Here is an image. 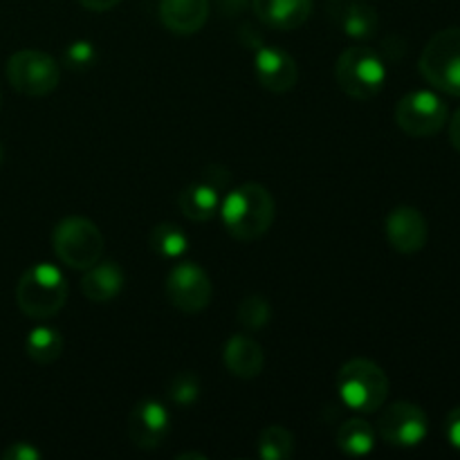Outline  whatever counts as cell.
<instances>
[{
  "instance_id": "6da1fadb",
  "label": "cell",
  "mask_w": 460,
  "mask_h": 460,
  "mask_svg": "<svg viewBox=\"0 0 460 460\" xmlns=\"http://www.w3.org/2000/svg\"><path fill=\"white\" fill-rule=\"evenodd\" d=\"M220 216L227 234L236 241L252 243L263 238L277 218V205L268 187L247 182L232 189L220 200Z\"/></svg>"
},
{
  "instance_id": "7a4b0ae2",
  "label": "cell",
  "mask_w": 460,
  "mask_h": 460,
  "mask_svg": "<svg viewBox=\"0 0 460 460\" xmlns=\"http://www.w3.org/2000/svg\"><path fill=\"white\" fill-rule=\"evenodd\" d=\"M337 395L350 411L373 413L389 398V377L373 359H349L337 373Z\"/></svg>"
},
{
  "instance_id": "3957f363",
  "label": "cell",
  "mask_w": 460,
  "mask_h": 460,
  "mask_svg": "<svg viewBox=\"0 0 460 460\" xmlns=\"http://www.w3.org/2000/svg\"><path fill=\"white\" fill-rule=\"evenodd\" d=\"M67 301V281L57 265L36 263L16 286V304L30 319H49Z\"/></svg>"
},
{
  "instance_id": "277c9868",
  "label": "cell",
  "mask_w": 460,
  "mask_h": 460,
  "mask_svg": "<svg viewBox=\"0 0 460 460\" xmlns=\"http://www.w3.org/2000/svg\"><path fill=\"white\" fill-rule=\"evenodd\" d=\"M386 76L389 72L385 58L367 45L346 48L335 63V79L340 90L359 102L377 97L385 88Z\"/></svg>"
},
{
  "instance_id": "5b68a950",
  "label": "cell",
  "mask_w": 460,
  "mask_h": 460,
  "mask_svg": "<svg viewBox=\"0 0 460 460\" xmlns=\"http://www.w3.org/2000/svg\"><path fill=\"white\" fill-rule=\"evenodd\" d=\"M52 245L58 261L72 270H88L99 263L106 247L102 229L85 216H67L54 227Z\"/></svg>"
},
{
  "instance_id": "8992f818",
  "label": "cell",
  "mask_w": 460,
  "mask_h": 460,
  "mask_svg": "<svg viewBox=\"0 0 460 460\" xmlns=\"http://www.w3.org/2000/svg\"><path fill=\"white\" fill-rule=\"evenodd\" d=\"M418 67L436 90L460 97V27L436 31L427 40Z\"/></svg>"
},
{
  "instance_id": "52a82bcc",
  "label": "cell",
  "mask_w": 460,
  "mask_h": 460,
  "mask_svg": "<svg viewBox=\"0 0 460 460\" xmlns=\"http://www.w3.org/2000/svg\"><path fill=\"white\" fill-rule=\"evenodd\" d=\"M7 81L18 94L48 97L61 84V63L43 49H18L7 61Z\"/></svg>"
},
{
  "instance_id": "ba28073f",
  "label": "cell",
  "mask_w": 460,
  "mask_h": 460,
  "mask_svg": "<svg viewBox=\"0 0 460 460\" xmlns=\"http://www.w3.org/2000/svg\"><path fill=\"white\" fill-rule=\"evenodd\" d=\"M449 121V108L431 90H413L395 106V124L411 137H431Z\"/></svg>"
},
{
  "instance_id": "9c48e42d",
  "label": "cell",
  "mask_w": 460,
  "mask_h": 460,
  "mask_svg": "<svg viewBox=\"0 0 460 460\" xmlns=\"http://www.w3.org/2000/svg\"><path fill=\"white\" fill-rule=\"evenodd\" d=\"M166 296L180 313L196 314L209 305L214 286L200 265L193 261H180L166 277Z\"/></svg>"
},
{
  "instance_id": "30bf717a",
  "label": "cell",
  "mask_w": 460,
  "mask_h": 460,
  "mask_svg": "<svg viewBox=\"0 0 460 460\" xmlns=\"http://www.w3.org/2000/svg\"><path fill=\"white\" fill-rule=\"evenodd\" d=\"M380 436L394 447H418L429 434V418L416 402L400 400L380 416Z\"/></svg>"
},
{
  "instance_id": "8fae6325",
  "label": "cell",
  "mask_w": 460,
  "mask_h": 460,
  "mask_svg": "<svg viewBox=\"0 0 460 460\" xmlns=\"http://www.w3.org/2000/svg\"><path fill=\"white\" fill-rule=\"evenodd\" d=\"M128 438L139 449H157L171 431V413L157 400H142L128 416Z\"/></svg>"
},
{
  "instance_id": "7c38bea8",
  "label": "cell",
  "mask_w": 460,
  "mask_h": 460,
  "mask_svg": "<svg viewBox=\"0 0 460 460\" xmlns=\"http://www.w3.org/2000/svg\"><path fill=\"white\" fill-rule=\"evenodd\" d=\"M386 241L400 254H416L427 245L429 225L420 209L409 205H400L389 211L385 223Z\"/></svg>"
},
{
  "instance_id": "4fadbf2b",
  "label": "cell",
  "mask_w": 460,
  "mask_h": 460,
  "mask_svg": "<svg viewBox=\"0 0 460 460\" xmlns=\"http://www.w3.org/2000/svg\"><path fill=\"white\" fill-rule=\"evenodd\" d=\"M254 67L259 84L274 94L288 93L299 81V66L295 58L286 49L274 48V45H261L254 58Z\"/></svg>"
},
{
  "instance_id": "5bb4252c",
  "label": "cell",
  "mask_w": 460,
  "mask_h": 460,
  "mask_svg": "<svg viewBox=\"0 0 460 460\" xmlns=\"http://www.w3.org/2000/svg\"><path fill=\"white\" fill-rule=\"evenodd\" d=\"M252 7L265 27L292 31L308 21L314 0H252Z\"/></svg>"
},
{
  "instance_id": "9a60e30c",
  "label": "cell",
  "mask_w": 460,
  "mask_h": 460,
  "mask_svg": "<svg viewBox=\"0 0 460 460\" xmlns=\"http://www.w3.org/2000/svg\"><path fill=\"white\" fill-rule=\"evenodd\" d=\"M223 362L232 376L241 380H254L263 373L265 350L250 335H234L225 341Z\"/></svg>"
},
{
  "instance_id": "2e32d148",
  "label": "cell",
  "mask_w": 460,
  "mask_h": 460,
  "mask_svg": "<svg viewBox=\"0 0 460 460\" xmlns=\"http://www.w3.org/2000/svg\"><path fill=\"white\" fill-rule=\"evenodd\" d=\"M209 18V0H160V21L178 36L196 34Z\"/></svg>"
},
{
  "instance_id": "e0dca14e",
  "label": "cell",
  "mask_w": 460,
  "mask_h": 460,
  "mask_svg": "<svg viewBox=\"0 0 460 460\" xmlns=\"http://www.w3.org/2000/svg\"><path fill=\"white\" fill-rule=\"evenodd\" d=\"M126 274L115 261H99L93 268L85 270V277L81 281V292L88 296L93 304H106V301L117 299L124 290Z\"/></svg>"
},
{
  "instance_id": "ac0fdd59",
  "label": "cell",
  "mask_w": 460,
  "mask_h": 460,
  "mask_svg": "<svg viewBox=\"0 0 460 460\" xmlns=\"http://www.w3.org/2000/svg\"><path fill=\"white\" fill-rule=\"evenodd\" d=\"M178 207L184 218L193 223H207L220 209V189L207 180L191 182L178 193Z\"/></svg>"
},
{
  "instance_id": "d6986e66",
  "label": "cell",
  "mask_w": 460,
  "mask_h": 460,
  "mask_svg": "<svg viewBox=\"0 0 460 460\" xmlns=\"http://www.w3.org/2000/svg\"><path fill=\"white\" fill-rule=\"evenodd\" d=\"M337 22L346 36L355 40H367L377 31L380 18H377L376 7L364 0H346L337 4Z\"/></svg>"
},
{
  "instance_id": "ffe728a7",
  "label": "cell",
  "mask_w": 460,
  "mask_h": 460,
  "mask_svg": "<svg viewBox=\"0 0 460 460\" xmlns=\"http://www.w3.org/2000/svg\"><path fill=\"white\" fill-rule=\"evenodd\" d=\"M337 447L346 456H368L376 449V429L364 418H350L337 431Z\"/></svg>"
},
{
  "instance_id": "44dd1931",
  "label": "cell",
  "mask_w": 460,
  "mask_h": 460,
  "mask_svg": "<svg viewBox=\"0 0 460 460\" xmlns=\"http://www.w3.org/2000/svg\"><path fill=\"white\" fill-rule=\"evenodd\" d=\"M63 346H66L63 335L52 326H36L27 332L25 350L36 364L57 362L63 353Z\"/></svg>"
},
{
  "instance_id": "7402d4cb",
  "label": "cell",
  "mask_w": 460,
  "mask_h": 460,
  "mask_svg": "<svg viewBox=\"0 0 460 460\" xmlns=\"http://www.w3.org/2000/svg\"><path fill=\"white\" fill-rule=\"evenodd\" d=\"M148 243H151V250L155 252L157 256L169 261L182 259L189 252V236L184 234L182 227L173 223H160L151 229V236H148Z\"/></svg>"
},
{
  "instance_id": "603a6c76",
  "label": "cell",
  "mask_w": 460,
  "mask_h": 460,
  "mask_svg": "<svg viewBox=\"0 0 460 460\" xmlns=\"http://www.w3.org/2000/svg\"><path fill=\"white\" fill-rule=\"evenodd\" d=\"M295 454V436L288 427L270 425L259 436V456L263 460H290Z\"/></svg>"
},
{
  "instance_id": "cb8c5ba5",
  "label": "cell",
  "mask_w": 460,
  "mask_h": 460,
  "mask_svg": "<svg viewBox=\"0 0 460 460\" xmlns=\"http://www.w3.org/2000/svg\"><path fill=\"white\" fill-rule=\"evenodd\" d=\"M270 319H272V305L265 296L250 295L238 305V322L247 331H261V328L268 326Z\"/></svg>"
},
{
  "instance_id": "d4e9b609",
  "label": "cell",
  "mask_w": 460,
  "mask_h": 460,
  "mask_svg": "<svg viewBox=\"0 0 460 460\" xmlns=\"http://www.w3.org/2000/svg\"><path fill=\"white\" fill-rule=\"evenodd\" d=\"M171 402L180 404V407H191L198 398H200V380L193 373L182 371L173 377L169 386Z\"/></svg>"
},
{
  "instance_id": "484cf974",
  "label": "cell",
  "mask_w": 460,
  "mask_h": 460,
  "mask_svg": "<svg viewBox=\"0 0 460 460\" xmlns=\"http://www.w3.org/2000/svg\"><path fill=\"white\" fill-rule=\"evenodd\" d=\"M97 61V49L90 40H75L63 52V66L75 72H85Z\"/></svg>"
},
{
  "instance_id": "4316f807",
  "label": "cell",
  "mask_w": 460,
  "mask_h": 460,
  "mask_svg": "<svg viewBox=\"0 0 460 460\" xmlns=\"http://www.w3.org/2000/svg\"><path fill=\"white\" fill-rule=\"evenodd\" d=\"M43 454L34 447L31 443H12L3 452V460H40Z\"/></svg>"
},
{
  "instance_id": "83f0119b",
  "label": "cell",
  "mask_w": 460,
  "mask_h": 460,
  "mask_svg": "<svg viewBox=\"0 0 460 460\" xmlns=\"http://www.w3.org/2000/svg\"><path fill=\"white\" fill-rule=\"evenodd\" d=\"M445 438L460 452V407H454L445 418Z\"/></svg>"
},
{
  "instance_id": "f1b7e54d",
  "label": "cell",
  "mask_w": 460,
  "mask_h": 460,
  "mask_svg": "<svg viewBox=\"0 0 460 460\" xmlns=\"http://www.w3.org/2000/svg\"><path fill=\"white\" fill-rule=\"evenodd\" d=\"M79 3L90 12H108V9L117 7L121 0H79Z\"/></svg>"
},
{
  "instance_id": "f546056e",
  "label": "cell",
  "mask_w": 460,
  "mask_h": 460,
  "mask_svg": "<svg viewBox=\"0 0 460 460\" xmlns=\"http://www.w3.org/2000/svg\"><path fill=\"white\" fill-rule=\"evenodd\" d=\"M449 142L460 153V108L454 112L452 119H449Z\"/></svg>"
},
{
  "instance_id": "4dcf8cb0",
  "label": "cell",
  "mask_w": 460,
  "mask_h": 460,
  "mask_svg": "<svg viewBox=\"0 0 460 460\" xmlns=\"http://www.w3.org/2000/svg\"><path fill=\"white\" fill-rule=\"evenodd\" d=\"M245 3H247V0H218L220 9H223L225 13H236V12H241L243 4H245Z\"/></svg>"
},
{
  "instance_id": "1f68e13d",
  "label": "cell",
  "mask_w": 460,
  "mask_h": 460,
  "mask_svg": "<svg viewBox=\"0 0 460 460\" xmlns=\"http://www.w3.org/2000/svg\"><path fill=\"white\" fill-rule=\"evenodd\" d=\"M178 458H202V460H205V456H202V454H180Z\"/></svg>"
},
{
  "instance_id": "d6a6232c",
  "label": "cell",
  "mask_w": 460,
  "mask_h": 460,
  "mask_svg": "<svg viewBox=\"0 0 460 460\" xmlns=\"http://www.w3.org/2000/svg\"><path fill=\"white\" fill-rule=\"evenodd\" d=\"M0 162H3V146H0Z\"/></svg>"
},
{
  "instance_id": "836d02e7",
  "label": "cell",
  "mask_w": 460,
  "mask_h": 460,
  "mask_svg": "<svg viewBox=\"0 0 460 460\" xmlns=\"http://www.w3.org/2000/svg\"><path fill=\"white\" fill-rule=\"evenodd\" d=\"M0 102H3V97H0Z\"/></svg>"
}]
</instances>
